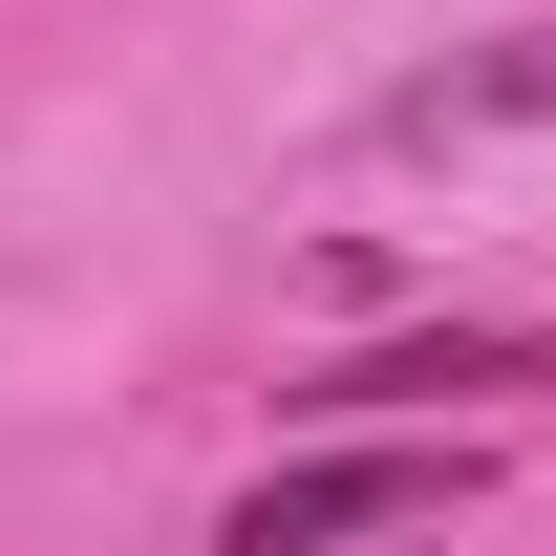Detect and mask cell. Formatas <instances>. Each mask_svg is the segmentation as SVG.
Returning <instances> with one entry per match:
<instances>
[{
  "label": "cell",
  "mask_w": 556,
  "mask_h": 556,
  "mask_svg": "<svg viewBox=\"0 0 556 556\" xmlns=\"http://www.w3.org/2000/svg\"><path fill=\"white\" fill-rule=\"evenodd\" d=\"M471 514V450H428V428H364V450H300L214 514V556H343V535H450Z\"/></svg>",
  "instance_id": "6da1fadb"
},
{
  "label": "cell",
  "mask_w": 556,
  "mask_h": 556,
  "mask_svg": "<svg viewBox=\"0 0 556 556\" xmlns=\"http://www.w3.org/2000/svg\"><path fill=\"white\" fill-rule=\"evenodd\" d=\"M386 129H556V22H514V43H450V65H407L386 86Z\"/></svg>",
  "instance_id": "3957f363"
},
{
  "label": "cell",
  "mask_w": 556,
  "mask_h": 556,
  "mask_svg": "<svg viewBox=\"0 0 556 556\" xmlns=\"http://www.w3.org/2000/svg\"><path fill=\"white\" fill-rule=\"evenodd\" d=\"M300 407L343 428H450V407H556V321H386V343H343Z\"/></svg>",
  "instance_id": "7a4b0ae2"
}]
</instances>
